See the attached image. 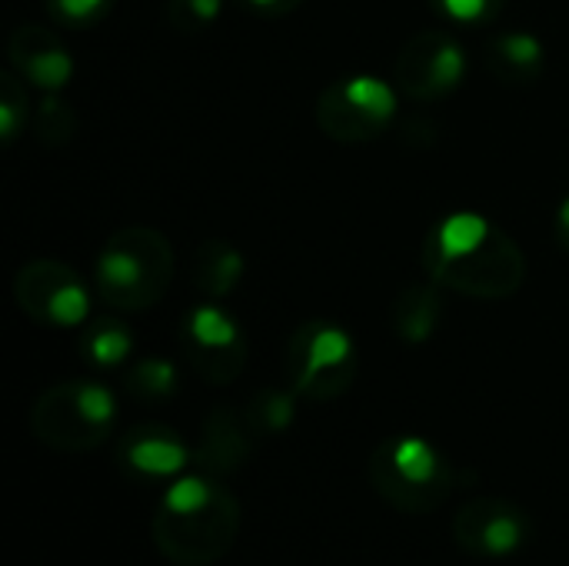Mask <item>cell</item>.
<instances>
[{
	"label": "cell",
	"mask_w": 569,
	"mask_h": 566,
	"mask_svg": "<svg viewBox=\"0 0 569 566\" xmlns=\"http://www.w3.org/2000/svg\"><path fill=\"white\" fill-rule=\"evenodd\" d=\"M423 264L437 287L473 300H510L527 280L523 247L470 210L447 214L427 230Z\"/></svg>",
	"instance_id": "cell-1"
},
{
	"label": "cell",
	"mask_w": 569,
	"mask_h": 566,
	"mask_svg": "<svg viewBox=\"0 0 569 566\" xmlns=\"http://www.w3.org/2000/svg\"><path fill=\"white\" fill-rule=\"evenodd\" d=\"M153 547L173 566L220 564L240 537V504L210 474L177 480L153 510Z\"/></svg>",
	"instance_id": "cell-2"
},
{
	"label": "cell",
	"mask_w": 569,
	"mask_h": 566,
	"mask_svg": "<svg viewBox=\"0 0 569 566\" xmlns=\"http://www.w3.org/2000/svg\"><path fill=\"white\" fill-rule=\"evenodd\" d=\"M177 274L170 240L147 224H130L107 237L93 264V284L107 307L140 314L157 307Z\"/></svg>",
	"instance_id": "cell-3"
},
{
	"label": "cell",
	"mask_w": 569,
	"mask_h": 566,
	"mask_svg": "<svg viewBox=\"0 0 569 566\" xmlns=\"http://www.w3.org/2000/svg\"><path fill=\"white\" fill-rule=\"evenodd\" d=\"M373 490L400 514H433L457 487L453 464L423 437H390L370 457Z\"/></svg>",
	"instance_id": "cell-4"
},
{
	"label": "cell",
	"mask_w": 569,
	"mask_h": 566,
	"mask_svg": "<svg viewBox=\"0 0 569 566\" xmlns=\"http://www.w3.org/2000/svg\"><path fill=\"white\" fill-rule=\"evenodd\" d=\"M117 420V400L103 384L63 380L43 390L30 407V434L60 454L97 450Z\"/></svg>",
	"instance_id": "cell-5"
},
{
	"label": "cell",
	"mask_w": 569,
	"mask_h": 566,
	"mask_svg": "<svg viewBox=\"0 0 569 566\" xmlns=\"http://www.w3.org/2000/svg\"><path fill=\"white\" fill-rule=\"evenodd\" d=\"M360 360L353 337L330 320H307L293 330L287 347L290 387L313 404L343 397L357 380Z\"/></svg>",
	"instance_id": "cell-6"
},
{
	"label": "cell",
	"mask_w": 569,
	"mask_h": 566,
	"mask_svg": "<svg viewBox=\"0 0 569 566\" xmlns=\"http://www.w3.org/2000/svg\"><path fill=\"white\" fill-rule=\"evenodd\" d=\"M397 117V87L353 73L327 83L317 97V127L337 143L377 140Z\"/></svg>",
	"instance_id": "cell-7"
},
{
	"label": "cell",
	"mask_w": 569,
	"mask_h": 566,
	"mask_svg": "<svg viewBox=\"0 0 569 566\" xmlns=\"http://www.w3.org/2000/svg\"><path fill=\"white\" fill-rule=\"evenodd\" d=\"M467 77V53L447 30L413 33L393 63V87L417 100L433 103L450 97Z\"/></svg>",
	"instance_id": "cell-8"
},
{
	"label": "cell",
	"mask_w": 569,
	"mask_h": 566,
	"mask_svg": "<svg viewBox=\"0 0 569 566\" xmlns=\"http://www.w3.org/2000/svg\"><path fill=\"white\" fill-rule=\"evenodd\" d=\"M17 307L43 327H80L90 314V297L77 270L60 260H30L13 277Z\"/></svg>",
	"instance_id": "cell-9"
},
{
	"label": "cell",
	"mask_w": 569,
	"mask_h": 566,
	"mask_svg": "<svg viewBox=\"0 0 569 566\" xmlns=\"http://www.w3.org/2000/svg\"><path fill=\"white\" fill-rule=\"evenodd\" d=\"M180 347L207 384L227 387L247 367V337L240 324L217 304H200L183 317Z\"/></svg>",
	"instance_id": "cell-10"
},
{
	"label": "cell",
	"mask_w": 569,
	"mask_h": 566,
	"mask_svg": "<svg viewBox=\"0 0 569 566\" xmlns=\"http://www.w3.org/2000/svg\"><path fill=\"white\" fill-rule=\"evenodd\" d=\"M533 537V520L503 497H473L453 517V540L463 554L503 560L520 554Z\"/></svg>",
	"instance_id": "cell-11"
},
{
	"label": "cell",
	"mask_w": 569,
	"mask_h": 566,
	"mask_svg": "<svg viewBox=\"0 0 569 566\" xmlns=\"http://www.w3.org/2000/svg\"><path fill=\"white\" fill-rule=\"evenodd\" d=\"M7 57H10V67L27 83L40 87L43 93L63 90V83L73 77L70 50L53 30L40 23H20L7 40Z\"/></svg>",
	"instance_id": "cell-12"
},
{
	"label": "cell",
	"mask_w": 569,
	"mask_h": 566,
	"mask_svg": "<svg viewBox=\"0 0 569 566\" xmlns=\"http://www.w3.org/2000/svg\"><path fill=\"white\" fill-rule=\"evenodd\" d=\"M253 444H257V434L247 424V414L233 410V407H217L203 420L200 444L193 450V464L200 474H210L220 480V477H230L240 467H247Z\"/></svg>",
	"instance_id": "cell-13"
},
{
	"label": "cell",
	"mask_w": 569,
	"mask_h": 566,
	"mask_svg": "<svg viewBox=\"0 0 569 566\" xmlns=\"http://www.w3.org/2000/svg\"><path fill=\"white\" fill-rule=\"evenodd\" d=\"M190 460H193V454L187 450L180 434L163 427V424H140V427H133V430L123 434V440L117 447V464L130 477H140V480L177 477Z\"/></svg>",
	"instance_id": "cell-14"
},
{
	"label": "cell",
	"mask_w": 569,
	"mask_h": 566,
	"mask_svg": "<svg viewBox=\"0 0 569 566\" xmlns=\"http://www.w3.org/2000/svg\"><path fill=\"white\" fill-rule=\"evenodd\" d=\"M483 67L510 87H530L543 77L547 67V50L540 37L527 30H503L493 33L483 47Z\"/></svg>",
	"instance_id": "cell-15"
},
{
	"label": "cell",
	"mask_w": 569,
	"mask_h": 566,
	"mask_svg": "<svg viewBox=\"0 0 569 566\" xmlns=\"http://www.w3.org/2000/svg\"><path fill=\"white\" fill-rule=\"evenodd\" d=\"M190 277L207 300H223L243 280V254L230 240H203L193 250Z\"/></svg>",
	"instance_id": "cell-16"
},
{
	"label": "cell",
	"mask_w": 569,
	"mask_h": 566,
	"mask_svg": "<svg viewBox=\"0 0 569 566\" xmlns=\"http://www.w3.org/2000/svg\"><path fill=\"white\" fill-rule=\"evenodd\" d=\"M433 280L430 284H413L407 287L397 300H393V330L400 340L407 344H423L437 334L440 317H443V300Z\"/></svg>",
	"instance_id": "cell-17"
},
{
	"label": "cell",
	"mask_w": 569,
	"mask_h": 566,
	"mask_svg": "<svg viewBox=\"0 0 569 566\" xmlns=\"http://www.w3.org/2000/svg\"><path fill=\"white\" fill-rule=\"evenodd\" d=\"M130 350H133V334L117 317H100L87 324L80 334V354L93 367H117L130 357Z\"/></svg>",
	"instance_id": "cell-18"
},
{
	"label": "cell",
	"mask_w": 569,
	"mask_h": 566,
	"mask_svg": "<svg viewBox=\"0 0 569 566\" xmlns=\"http://www.w3.org/2000/svg\"><path fill=\"white\" fill-rule=\"evenodd\" d=\"M297 390H277V387H267V390H257L250 397V404L243 407L247 414V424L253 427L257 437H273V434H283L293 417H297Z\"/></svg>",
	"instance_id": "cell-19"
},
{
	"label": "cell",
	"mask_w": 569,
	"mask_h": 566,
	"mask_svg": "<svg viewBox=\"0 0 569 566\" xmlns=\"http://www.w3.org/2000/svg\"><path fill=\"white\" fill-rule=\"evenodd\" d=\"M123 384L137 400L160 404V400H170L177 394V367L163 357H143L127 370Z\"/></svg>",
	"instance_id": "cell-20"
},
{
	"label": "cell",
	"mask_w": 569,
	"mask_h": 566,
	"mask_svg": "<svg viewBox=\"0 0 569 566\" xmlns=\"http://www.w3.org/2000/svg\"><path fill=\"white\" fill-rule=\"evenodd\" d=\"M23 77L10 67L0 73V137L3 143L10 147L20 130H27V123L33 120L30 117V100H27V90H23Z\"/></svg>",
	"instance_id": "cell-21"
},
{
	"label": "cell",
	"mask_w": 569,
	"mask_h": 566,
	"mask_svg": "<svg viewBox=\"0 0 569 566\" xmlns=\"http://www.w3.org/2000/svg\"><path fill=\"white\" fill-rule=\"evenodd\" d=\"M33 133L40 137V143L47 147H60L73 137L77 130V113L73 107L60 97V93H43L40 110L33 113Z\"/></svg>",
	"instance_id": "cell-22"
},
{
	"label": "cell",
	"mask_w": 569,
	"mask_h": 566,
	"mask_svg": "<svg viewBox=\"0 0 569 566\" xmlns=\"http://www.w3.org/2000/svg\"><path fill=\"white\" fill-rule=\"evenodd\" d=\"M223 10V0H167V20L180 33L207 30Z\"/></svg>",
	"instance_id": "cell-23"
},
{
	"label": "cell",
	"mask_w": 569,
	"mask_h": 566,
	"mask_svg": "<svg viewBox=\"0 0 569 566\" xmlns=\"http://www.w3.org/2000/svg\"><path fill=\"white\" fill-rule=\"evenodd\" d=\"M437 13L453 23H490L507 0H430Z\"/></svg>",
	"instance_id": "cell-24"
},
{
	"label": "cell",
	"mask_w": 569,
	"mask_h": 566,
	"mask_svg": "<svg viewBox=\"0 0 569 566\" xmlns=\"http://www.w3.org/2000/svg\"><path fill=\"white\" fill-rule=\"evenodd\" d=\"M110 3L113 0H47L50 13L60 23H73V27H83V23L100 20L110 10Z\"/></svg>",
	"instance_id": "cell-25"
},
{
	"label": "cell",
	"mask_w": 569,
	"mask_h": 566,
	"mask_svg": "<svg viewBox=\"0 0 569 566\" xmlns=\"http://www.w3.org/2000/svg\"><path fill=\"white\" fill-rule=\"evenodd\" d=\"M240 3L260 17H287L303 7V0H240Z\"/></svg>",
	"instance_id": "cell-26"
},
{
	"label": "cell",
	"mask_w": 569,
	"mask_h": 566,
	"mask_svg": "<svg viewBox=\"0 0 569 566\" xmlns=\"http://www.w3.org/2000/svg\"><path fill=\"white\" fill-rule=\"evenodd\" d=\"M553 234H557V247L569 254V193L560 200L557 207V224H553Z\"/></svg>",
	"instance_id": "cell-27"
}]
</instances>
